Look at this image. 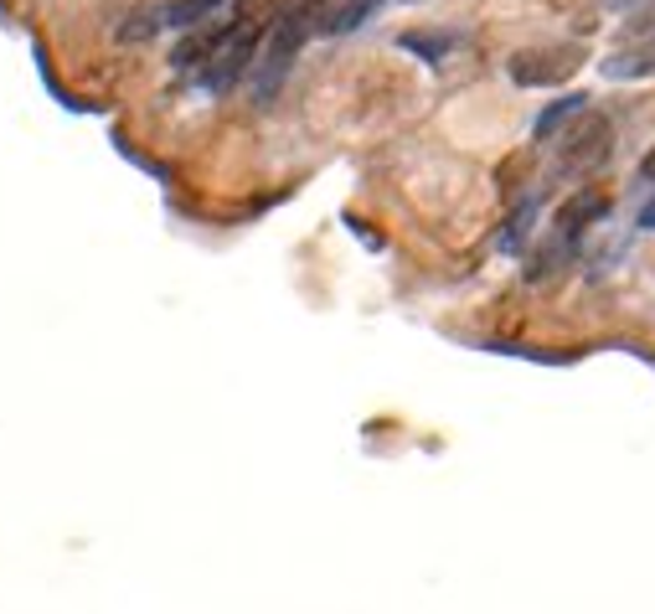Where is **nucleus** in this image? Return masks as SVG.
<instances>
[{
  "label": "nucleus",
  "instance_id": "7",
  "mask_svg": "<svg viewBox=\"0 0 655 614\" xmlns=\"http://www.w3.org/2000/svg\"><path fill=\"white\" fill-rule=\"evenodd\" d=\"M604 207H609L604 197H573L563 212H558V222H552V238H563V243H573V248H578L583 228H588V222H599Z\"/></svg>",
  "mask_w": 655,
  "mask_h": 614
},
{
  "label": "nucleus",
  "instance_id": "6",
  "mask_svg": "<svg viewBox=\"0 0 655 614\" xmlns=\"http://www.w3.org/2000/svg\"><path fill=\"white\" fill-rule=\"evenodd\" d=\"M588 104H594L588 93H563V99H552V104L537 114V125H531V140H537V144L558 140V135H563L573 119H583V114H588Z\"/></svg>",
  "mask_w": 655,
  "mask_h": 614
},
{
  "label": "nucleus",
  "instance_id": "16",
  "mask_svg": "<svg viewBox=\"0 0 655 614\" xmlns=\"http://www.w3.org/2000/svg\"><path fill=\"white\" fill-rule=\"evenodd\" d=\"M640 176H645V181H655V150H651V155H645V161H640Z\"/></svg>",
  "mask_w": 655,
  "mask_h": 614
},
{
  "label": "nucleus",
  "instance_id": "3",
  "mask_svg": "<svg viewBox=\"0 0 655 614\" xmlns=\"http://www.w3.org/2000/svg\"><path fill=\"white\" fill-rule=\"evenodd\" d=\"M254 16V11H227V16L218 21H201V26H191V32L176 42V53H171V72H182V78H191V72H201L212 57L233 42L237 32H243V21Z\"/></svg>",
  "mask_w": 655,
  "mask_h": 614
},
{
  "label": "nucleus",
  "instance_id": "8",
  "mask_svg": "<svg viewBox=\"0 0 655 614\" xmlns=\"http://www.w3.org/2000/svg\"><path fill=\"white\" fill-rule=\"evenodd\" d=\"M398 47L402 53H413L419 62H429V68H444L449 53L459 47V32H402Z\"/></svg>",
  "mask_w": 655,
  "mask_h": 614
},
{
  "label": "nucleus",
  "instance_id": "17",
  "mask_svg": "<svg viewBox=\"0 0 655 614\" xmlns=\"http://www.w3.org/2000/svg\"><path fill=\"white\" fill-rule=\"evenodd\" d=\"M609 5H615V11H635L640 0H609Z\"/></svg>",
  "mask_w": 655,
  "mask_h": 614
},
{
  "label": "nucleus",
  "instance_id": "13",
  "mask_svg": "<svg viewBox=\"0 0 655 614\" xmlns=\"http://www.w3.org/2000/svg\"><path fill=\"white\" fill-rule=\"evenodd\" d=\"M165 32V16H161V5H150V11H134V16L119 26V42H145V36Z\"/></svg>",
  "mask_w": 655,
  "mask_h": 614
},
{
  "label": "nucleus",
  "instance_id": "2",
  "mask_svg": "<svg viewBox=\"0 0 655 614\" xmlns=\"http://www.w3.org/2000/svg\"><path fill=\"white\" fill-rule=\"evenodd\" d=\"M269 26H273V21H254V16L243 21V32H237L233 42H227V47H222V53L212 57V62H207L201 72H191V89H197V93H212V99H218V93H233V83H243V78L254 72L258 53H264V36H269Z\"/></svg>",
  "mask_w": 655,
  "mask_h": 614
},
{
  "label": "nucleus",
  "instance_id": "12",
  "mask_svg": "<svg viewBox=\"0 0 655 614\" xmlns=\"http://www.w3.org/2000/svg\"><path fill=\"white\" fill-rule=\"evenodd\" d=\"M573 264V243H563V238H547V248L531 258L527 269V285H542V279H558V274Z\"/></svg>",
  "mask_w": 655,
  "mask_h": 614
},
{
  "label": "nucleus",
  "instance_id": "9",
  "mask_svg": "<svg viewBox=\"0 0 655 614\" xmlns=\"http://www.w3.org/2000/svg\"><path fill=\"white\" fill-rule=\"evenodd\" d=\"M573 62H552V57H537V53H516L511 57V78L522 83V89H547V83H558Z\"/></svg>",
  "mask_w": 655,
  "mask_h": 614
},
{
  "label": "nucleus",
  "instance_id": "1",
  "mask_svg": "<svg viewBox=\"0 0 655 614\" xmlns=\"http://www.w3.org/2000/svg\"><path fill=\"white\" fill-rule=\"evenodd\" d=\"M320 16H326V0H284L273 11V26L264 36V53L254 62V108H269L290 78L294 57L309 36H320Z\"/></svg>",
  "mask_w": 655,
  "mask_h": 614
},
{
  "label": "nucleus",
  "instance_id": "4",
  "mask_svg": "<svg viewBox=\"0 0 655 614\" xmlns=\"http://www.w3.org/2000/svg\"><path fill=\"white\" fill-rule=\"evenodd\" d=\"M609 140H615V125L588 108L583 125L563 135V171H594V165H604L609 161Z\"/></svg>",
  "mask_w": 655,
  "mask_h": 614
},
{
  "label": "nucleus",
  "instance_id": "5",
  "mask_svg": "<svg viewBox=\"0 0 655 614\" xmlns=\"http://www.w3.org/2000/svg\"><path fill=\"white\" fill-rule=\"evenodd\" d=\"M609 83H640L655 78V36H635V42H619L615 53L599 62Z\"/></svg>",
  "mask_w": 655,
  "mask_h": 614
},
{
  "label": "nucleus",
  "instance_id": "15",
  "mask_svg": "<svg viewBox=\"0 0 655 614\" xmlns=\"http://www.w3.org/2000/svg\"><path fill=\"white\" fill-rule=\"evenodd\" d=\"M635 228H640V233H655V197L645 201V207H640V217H635Z\"/></svg>",
  "mask_w": 655,
  "mask_h": 614
},
{
  "label": "nucleus",
  "instance_id": "14",
  "mask_svg": "<svg viewBox=\"0 0 655 614\" xmlns=\"http://www.w3.org/2000/svg\"><path fill=\"white\" fill-rule=\"evenodd\" d=\"M531 217H537V207L527 201V207H522V212H516V217L506 222V233H501V253H516V248H522V238H527Z\"/></svg>",
  "mask_w": 655,
  "mask_h": 614
},
{
  "label": "nucleus",
  "instance_id": "11",
  "mask_svg": "<svg viewBox=\"0 0 655 614\" xmlns=\"http://www.w3.org/2000/svg\"><path fill=\"white\" fill-rule=\"evenodd\" d=\"M227 5V0H165L161 16L171 32H191V26H201V21H212Z\"/></svg>",
  "mask_w": 655,
  "mask_h": 614
},
{
  "label": "nucleus",
  "instance_id": "10",
  "mask_svg": "<svg viewBox=\"0 0 655 614\" xmlns=\"http://www.w3.org/2000/svg\"><path fill=\"white\" fill-rule=\"evenodd\" d=\"M383 0H341V5H326V16H320V36H347L356 32V26H366L372 21V11H377Z\"/></svg>",
  "mask_w": 655,
  "mask_h": 614
}]
</instances>
